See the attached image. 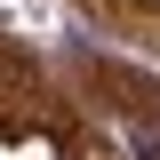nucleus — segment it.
I'll return each instance as SVG.
<instances>
[{
    "instance_id": "nucleus-1",
    "label": "nucleus",
    "mask_w": 160,
    "mask_h": 160,
    "mask_svg": "<svg viewBox=\"0 0 160 160\" xmlns=\"http://www.w3.org/2000/svg\"><path fill=\"white\" fill-rule=\"evenodd\" d=\"M88 88H112V104H120V112H144V120L160 112L152 80H136V72H112V64H96V72H88Z\"/></svg>"
}]
</instances>
